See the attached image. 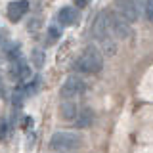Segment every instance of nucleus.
Instances as JSON below:
<instances>
[{
    "label": "nucleus",
    "instance_id": "nucleus-2",
    "mask_svg": "<svg viewBox=\"0 0 153 153\" xmlns=\"http://www.w3.org/2000/svg\"><path fill=\"white\" fill-rule=\"evenodd\" d=\"M102 67H103V56L98 46L84 48V52L75 61V69L84 75H96L102 71Z\"/></svg>",
    "mask_w": 153,
    "mask_h": 153
},
{
    "label": "nucleus",
    "instance_id": "nucleus-6",
    "mask_svg": "<svg viewBox=\"0 0 153 153\" xmlns=\"http://www.w3.org/2000/svg\"><path fill=\"white\" fill-rule=\"evenodd\" d=\"M117 13H121V16L130 23L140 19V10H138L134 0H117Z\"/></svg>",
    "mask_w": 153,
    "mask_h": 153
},
{
    "label": "nucleus",
    "instance_id": "nucleus-8",
    "mask_svg": "<svg viewBox=\"0 0 153 153\" xmlns=\"http://www.w3.org/2000/svg\"><path fill=\"white\" fill-rule=\"evenodd\" d=\"M80 109H82V107H79V105H76V102H73V100H67V102L61 103L59 115L65 119V121H75V119L79 117Z\"/></svg>",
    "mask_w": 153,
    "mask_h": 153
},
{
    "label": "nucleus",
    "instance_id": "nucleus-1",
    "mask_svg": "<svg viewBox=\"0 0 153 153\" xmlns=\"http://www.w3.org/2000/svg\"><path fill=\"white\" fill-rule=\"evenodd\" d=\"M92 36L96 40L98 48L103 52L105 56H113L117 52V44H115V36L111 33V23H109V13L102 12L96 17L92 25Z\"/></svg>",
    "mask_w": 153,
    "mask_h": 153
},
{
    "label": "nucleus",
    "instance_id": "nucleus-13",
    "mask_svg": "<svg viewBox=\"0 0 153 153\" xmlns=\"http://www.w3.org/2000/svg\"><path fill=\"white\" fill-rule=\"evenodd\" d=\"M48 33H50L52 38H57V36H59V31H57L56 27H50V29H48Z\"/></svg>",
    "mask_w": 153,
    "mask_h": 153
},
{
    "label": "nucleus",
    "instance_id": "nucleus-12",
    "mask_svg": "<svg viewBox=\"0 0 153 153\" xmlns=\"http://www.w3.org/2000/svg\"><path fill=\"white\" fill-rule=\"evenodd\" d=\"M146 16L147 19L153 23V0H147V6H146Z\"/></svg>",
    "mask_w": 153,
    "mask_h": 153
},
{
    "label": "nucleus",
    "instance_id": "nucleus-14",
    "mask_svg": "<svg viewBox=\"0 0 153 153\" xmlns=\"http://www.w3.org/2000/svg\"><path fill=\"white\" fill-rule=\"evenodd\" d=\"M79 6H84V0H79Z\"/></svg>",
    "mask_w": 153,
    "mask_h": 153
},
{
    "label": "nucleus",
    "instance_id": "nucleus-7",
    "mask_svg": "<svg viewBox=\"0 0 153 153\" xmlns=\"http://www.w3.org/2000/svg\"><path fill=\"white\" fill-rule=\"evenodd\" d=\"M27 12H29V2L27 0H13V2L8 4V17H10V21H19Z\"/></svg>",
    "mask_w": 153,
    "mask_h": 153
},
{
    "label": "nucleus",
    "instance_id": "nucleus-15",
    "mask_svg": "<svg viewBox=\"0 0 153 153\" xmlns=\"http://www.w3.org/2000/svg\"><path fill=\"white\" fill-rule=\"evenodd\" d=\"M0 40H2V29H0Z\"/></svg>",
    "mask_w": 153,
    "mask_h": 153
},
{
    "label": "nucleus",
    "instance_id": "nucleus-11",
    "mask_svg": "<svg viewBox=\"0 0 153 153\" xmlns=\"http://www.w3.org/2000/svg\"><path fill=\"white\" fill-rule=\"evenodd\" d=\"M33 61H35L36 67H42V63H44V54L40 50H35L33 52Z\"/></svg>",
    "mask_w": 153,
    "mask_h": 153
},
{
    "label": "nucleus",
    "instance_id": "nucleus-5",
    "mask_svg": "<svg viewBox=\"0 0 153 153\" xmlns=\"http://www.w3.org/2000/svg\"><path fill=\"white\" fill-rule=\"evenodd\" d=\"M109 23H111V33L115 38H121V40L130 38L132 35L130 21H126L121 13H109Z\"/></svg>",
    "mask_w": 153,
    "mask_h": 153
},
{
    "label": "nucleus",
    "instance_id": "nucleus-10",
    "mask_svg": "<svg viewBox=\"0 0 153 153\" xmlns=\"http://www.w3.org/2000/svg\"><path fill=\"white\" fill-rule=\"evenodd\" d=\"M57 21L61 23L63 27H67V25H73V23L76 21V12L73 8H61L59 10V13H57Z\"/></svg>",
    "mask_w": 153,
    "mask_h": 153
},
{
    "label": "nucleus",
    "instance_id": "nucleus-9",
    "mask_svg": "<svg viewBox=\"0 0 153 153\" xmlns=\"http://www.w3.org/2000/svg\"><path fill=\"white\" fill-rule=\"evenodd\" d=\"M92 123H94L92 109L82 107V109H80V113H79V117L75 119V126L76 128H88V126H92Z\"/></svg>",
    "mask_w": 153,
    "mask_h": 153
},
{
    "label": "nucleus",
    "instance_id": "nucleus-4",
    "mask_svg": "<svg viewBox=\"0 0 153 153\" xmlns=\"http://www.w3.org/2000/svg\"><path fill=\"white\" fill-rule=\"evenodd\" d=\"M84 92H86V82L82 80V76L73 75L61 84L59 96L67 102V100H75V98H79V96H82Z\"/></svg>",
    "mask_w": 153,
    "mask_h": 153
},
{
    "label": "nucleus",
    "instance_id": "nucleus-3",
    "mask_svg": "<svg viewBox=\"0 0 153 153\" xmlns=\"http://www.w3.org/2000/svg\"><path fill=\"white\" fill-rule=\"evenodd\" d=\"M82 146V136L69 130H57L50 138V147L57 153H69Z\"/></svg>",
    "mask_w": 153,
    "mask_h": 153
}]
</instances>
